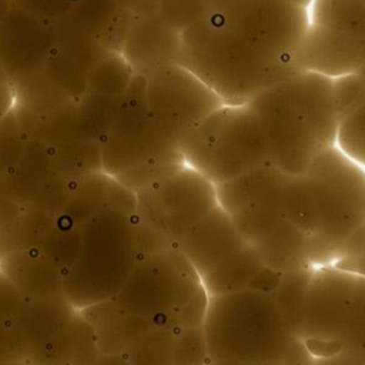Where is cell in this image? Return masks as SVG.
Masks as SVG:
<instances>
[{"mask_svg": "<svg viewBox=\"0 0 365 365\" xmlns=\"http://www.w3.org/2000/svg\"><path fill=\"white\" fill-rule=\"evenodd\" d=\"M308 9L289 0H204L181 31L182 66L225 104H241L297 73Z\"/></svg>", "mask_w": 365, "mask_h": 365, "instance_id": "cell-1", "label": "cell"}, {"mask_svg": "<svg viewBox=\"0 0 365 365\" xmlns=\"http://www.w3.org/2000/svg\"><path fill=\"white\" fill-rule=\"evenodd\" d=\"M202 329L210 359L215 362L284 365L297 341L274 295L250 287L210 295Z\"/></svg>", "mask_w": 365, "mask_h": 365, "instance_id": "cell-2", "label": "cell"}, {"mask_svg": "<svg viewBox=\"0 0 365 365\" xmlns=\"http://www.w3.org/2000/svg\"><path fill=\"white\" fill-rule=\"evenodd\" d=\"M208 298L187 257L178 248H170L140 257L111 301L133 315L178 332L202 325Z\"/></svg>", "mask_w": 365, "mask_h": 365, "instance_id": "cell-3", "label": "cell"}, {"mask_svg": "<svg viewBox=\"0 0 365 365\" xmlns=\"http://www.w3.org/2000/svg\"><path fill=\"white\" fill-rule=\"evenodd\" d=\"M81 227V252L63 279L64 297L80 311L111 301L140 258L133 212L108 208Z\"/></svg>", "mask_w": 365, "mask_h": 365, "instance_id": "cell-4", "label": "cell"}, {"mask_svg": "<svg viewBox=\"0 0 365 365\" xmlns=\"http://www.w3.org/2000/svg\"><path fill=\"white\" fill-rule=\"evenodd\" d=\"M304 175L315 205L309 262L329 265L344 241L365 224V168L335 144L319 150Z\"/></svg>", "mask_w": 365, "mask_h": 365, "instance_id": "cell-5", "label": "cell"}, {"mask_svg": "<svg viewBox=\"0 0 365 365\" xmlns=\"http://www.w3.org/2000/svg\"><path fill=\"white\" fill-rule=\"evenodd\" d=\"M180 151L188 165L215 185L274 165L267 138L248 101L222 104L204 117L184 135Z\"/></svg>", "mask_w": 365, "mask_h": 365, "instance_id": "cell-6", "label": "cell"}, {"mask_svg": "<svg viewBox=\"0 0 365 365\" xmlns=\"http://www.w3.org/2000/svg\"><path fill=\"white\" fill-rule=\"evenodd\" d=\"M135 195L140 257L177 248L184 235L218 205L217 185L187 163Z\"/></svg>", "mask_w": 365, "mask_h": 365, "instance_id": "cell-7", "label": "cell"}, {"mask_svg": "<svg viewBox=\"0 0 365 365\" xmlns=\"http://www.w3.org/2000/svg\"><path fill=\"white\" fill-rule=\"evenodd\" d=\"M364 61L365 0H312L297 70L334 78L355 73Z\"/></svg>", "mask_w": 365, "mask_h": 365, "instance_id": "cell-8", "label": "cell"}, {"mask_svg": "<svg viewBox=\"0 0 365 365\" xmlns=\"http://www.w3.org/2000/svg\"><path fill=\"white\" fill-rule=\"evenodd\" d=\"M282 177L279 168H268L257 192L231 214L242 238L257 250L268 268L279 274L311 265L309 235L281 210Z\"/></svg>", "mask_w": 365, "mask_h": 365, "instance_id": "cell-9", "label": "cell"}, {"mask_svg": "<svg viewBox=\"0 0 365 365\" xmlns=\"http://www.w3.org/2000/svg\"><path fill=\"white\" fill-rule=\"evenodd\" d=\"M148 111L161 134L180 148L184 135L220 108L222 98L184 66L155 70L144 81Z\"/></svg>", "mask_w": 365, "mask_h": 365, "instance_id": "cell-10", "label": "cell"}, {"mask_svg": "<svg viewBox=\"0 0 365 365\" xmlns=\"http://www.w3.org/2000/svg\"><path fill=\"white\" fill-rule=\"evenodd\" d=\"M358 275L329 265L314 268L308 284L301 339L314 356L339 351V336L358 284Z\"/></svg>", "mask_w": 365, "mask_h": 365, "instance_id": "cell-11", "label": "cell"}, {"mask_svg": "<svg viewBox=\"0 0 365 365\" xmlns=\"http://www.w3.org/2000/svg\"><path fill=\"white\" fill-rule=\"evenodd\" d=\"M64 295L51 298H24L9 319L11 361H36L40 352L77 315Z\"/></svg>", "mask_w": 365, "mask_h": 365, "instance_id": "cell-12", "label": "cell"}, {"mask_svg": "<svg viewBox=\"0 0 365 365\" xmlns=\"http://www.w3.org/2000/svg\"><path fill=\"white\" fill-rule=\"evenodd\" d=\"M245 242L232 217L218 204L184 235L177 248L202 278Z\"/></svg>", "mask_w": 365, "mask_h": 365, "instance_id": "cell-13", "label": "cell"}, {"mask_svg": "<svg viewBox=\"0 0 365 365\" xmlns=\"http://www.w3.org/2000/svg\"><path fill=\"white\" fill-rule=\"evenodd\" d=\"M0 269L26 298L64 295V272L44 257L38 248L20 250L0 261Z\"/></svg>", "mask_w": 365, "mask_h": 365, "instance_id": "cell-14", "label": "cell"}, {"mask_svg": "<svg viewBox=\"0 0 365 365\" xmlns=\"http://www.w3.org/2000/svg\"><path fill=\"white\" fill-rule=\"evenodd\" d=\"M100 354L93 325L81 311L40 352L34 362L46 365H93Z\"/></svg>", "mask_w": 365, "mask_h": 365, "instance_id": "cell-15", "label": "cell"}, {"mask_svg": "<svg viewBox=\"0 0 365 365\" xmlns=\"http://www.w3.org/2000/svg\"><path fill=\"white\" fill-rule=\"evenodd\" d=\"M265 267L257 250L245 242L238 251L204 275L201 281L210 295L227 294L247 288Z\"/></svg>", "mask_w": 365, "mask_h": 365, "instance_id": "cell-16", "label": "cell"}, {"mask_svg": "<svg viewBox=\"0 0 365 365\" xmlns=\"http://www.w3.org/2000/svg\"><path fill=\"white\" fill-rule=\"evenodd\" d=\"M314 265H308L291 272L281 275V279L272 292L275 304L279 314L288 328V331L301 339V324H302V309L304 301L311 281Z\"/></svg>", "mask_w": 365, "mask_h": 365, "instance_id": "cell-17", "label": "cell"}, {"mask_svg": "<svg viewBox=\"0 0 365 365\" xmlns=\"http://www.w3.org/2000/svg\"><path fill=\"white\" fill-rule=\"evenodd\" d=\"M279 201L284 215L298 228L311 235L315 230V205L304 174L284 173Z\"/></svg>", "mask_w": 365, "mask_h": 365, "instance_id": "cell-18", "label": "cell"}, {"mask_svg": "<svg viewBox=\"0 0 365 365\" xmlns=\"http://www.w3.org/2000/svg\"><path fill=\"white\" fill-rule=\"evenodd\" d=\"M83 248V227L63 214L40 244V252L57 265L66 275L77 261Z\"/></svg>", "mask_w": 365, "mask_h": 365, "instance_id": "cell-19", "label": "cell"}, {"mask_svg": "<svg viewBox=\"0 0 365 365\" xmlns=\"http://www.w3.org/2000/svg\"><path fill=\"white\" fill-rule=\"evenodd\" d=\"M338 344L341 351L355 355L365 365V278L362 277L358 278Z\"/></svg>", "mask_w": 365, "mask_h": 365, "instance_id": "cell-20", "label": "cell"}, {"mask_svg": "<svg viewBox=\"0 0 365 365\" xmlns=\"http://www.w3.org/2000/svg\"><path fill=\"white\" fill-rule=\"evenodd\" d=\"M336 145L344 154L365 168V103L339 120Z\"/></svg>", "mask_w": 365, "mask_h": 365, "instance_id": "cell-21", "label": "cell"}, {"mask_svg": "<svg viewBox=\"0 0 365 365\" xmlns=\"http://www.w3.org/2000/svg\"><path fill=\"white\" fill-rule=\"evenodd\" d=\"M210 359L202 325L188 327L177 332L174 365H204Z\"/></svg>", "mask_w": 365, "mask_h": 365, "instance_id": "cell-22", "label": "cell"}, {"mask_svg": "<svg viewBox=\"0 0 365 365\" xmlns=\"http://www.w3.org/2000/svg\"><path fill=\"white\" fill-rule=\"evenodd\" d=\"M332 93L339 120L365 103V87L355 73L334 77Z\"/></svg>", "mask_w": 365, "mask_h": 365, "instance_id": "cell-23", "label": "cell"}, {"mask_svg": "<svg viewBox=\"0 0 365 365\" xmlns=\"http://www.w3.org/2000/svg\"><path fill=\"white\" fill-rule=\"evenodd\" d=\"M17 9L34 17H58L74 7L78 0H11Z\"/></svg>", "mask_w": 365, "mask_h": 365, "instance_id": "cell-24", "label": "cell"}, {"mask_svg": "<svg viewBox=\"0 0 365 365\" xmlns=\"http://www.w3.org/2000/svg\"><path fill=\"white\" fill-rule=\"evenodd\" d=\"M365 255V224L355 230L341 245L336 259H354ZM335 259V261H336Z\"/></svg>", "mask_w": 365, "mask_h": 365, "instance_id": "cell-25", "label": "cell"}, {"mask_svg": "<svg viewBox=\"0 0 365 365\" xmlns=\"http://www.w3.org/2000/svg\"><path fill=\"white\" fill-rule=\"evenodd\" d=\"M314 365H364L359 358L344 351H336L329 355L314 356Z\"/></svg>", "mask_w": 365, "mask_h": 365, "instance_id": "cell-26", "label": "cell"}, {"mask_svg": "<svg viewBox=\"0 0 365 365\" xmlns=\"http://www.w3.org/2000/svg\"><path fill=\"white\" fill-rule=\"evenodd\" d=\"M332 265L339 269H344V271H348L358 277L365 278V255L354 258V259H336L332 262Z\"/></svg>", "mask_w": 365, "mask_h": 365, "instance_id": "cell-27", "label": "cell"}, {"mask_svg": "<svg viewBox=\"0 0 365 365\" xmlns=\"http://www.w3.org/2000/svg\"><path fill=\"white\" fill-rule=\"evenodd\" d=\"M93 365H131L124 355L100 352Z\"/></svg>", "mask_w": 365, "mask_h": 365, "instance_id": "cell-28", "label": "cell"}, {"mask_svg": "<svg viewBox=\"0 0 365 365\" xmlns=\"http://www.w3.org/2000/svg\"><path fill=\"white\" fill-rule=\"evenodd\" d=\"M0 365H46V364H38L33 361H6V362H0Z\"/></svg>", "mask_w": 365, "mask_h": 365, "instance_id": "cell-29", "label": "cell"}, {"mask_svg": "<svg viewBox=\"0 0 365 365\" xmlns=\"http://www.w3.org/2000/svg\"><path fill=\"white\" fill-rule=\"evenodd\" d=\"M355 74L359 77V80H361V83L364 84V87H365V61L362 63V66L355 71Z\"/></svg>", "mask_w": 365, "mask_h": 365, "instance_id": "cell-30", "label": "cell"}, {"mask_svg": "<svg viewBox=\"0 0 365 365\" xmlns=\"http://www.w3.org/2000/svg\"><path fill=\"white\" fill-rule=\"evenodd\" d=\"M289 1L297 4V6H301L304 9H308L311 6V3H312V0H289Z\"/></svg>", "mask_w": 365, "mask_h": 365, "instance_id": "cell-31", "label": "cell"}]
</instances>
